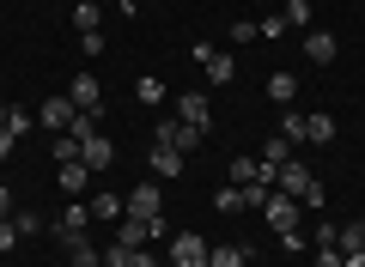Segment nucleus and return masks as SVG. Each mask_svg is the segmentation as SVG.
Masks as SVG:
<instances>
[{
  "label": "nucleus",
  "mask_w": 365,
  "mask_h": 267,
  "mask_svg": "<svg viewBox=\"0 0 365 267\" xmlns=\"http://www.w3.org/2000/svg\"><path fill=\"white\" fill-rule=\"evenodd\" d=\"M122 213H128L122 194H98V201H91V219H104V225H110V219H122Z\"/></svg>",
  "instance_id": "22"
},
{
  "label": "nucleus",
  "mask_w": 365,
  "mask_h": 267,
  "mask_svg": "<svg viewBox=\"0 0 365 267\" xmlns=\"http://www.w3.org/2000/svg\"><path fill=\"white\" fill-rule=\"evenodd\" d=\"M31 127H37V115H31V110H19V103H13V110H6V134L19 140V134H31Z\"/></svg>",
  "instance_id": "26"
},
{
  "label": "nucleus",
  "mask_w": 365,
  "mask_h": 267,
  "mask_svg": "<svg viewBox=\"0 0 365 267\" xmlns=\"http://www.w3.org/2000/svg\"><path fill=\"white\" fill-rule=\"evenodd\" d=\"M250 249H237V243H220V249H207V267H244Z\"/></svg>",
  "instance_id": "19"
},
{
  "label": "nucleus",
  "mask_w": 365,
  "mask_h": 267,
  "mask_svg": "<svg viewBox=\"0 0 365 267\" xmlns=\"http://www.w3.org/2000/svg\"><path fill=\"white\" fill-rule=\"evenodd\" d=\"M6 110H13V103H6V98H0V127H6Z\"/></svg>",
  "instance_id": "39"
},
{
  "label": "nucleus",
  "mask_w": 365,
  "mask_h": 267,
  "mask_svg": "<svg viewBox=\"0 0 365 267\" xmlns=\"http://www.w3.org/2000/svg\"><path fill=\"white\" fill-rule=\"evenodd\" d=\"M195 61H201V73H207V85H232L237 79V61L225 49H213V43H195Z\"/></svg>",
  "instance_id": "3"
},
{
  "label": "nucleus",
  "mask_w": 365,
  "mask_h": 267,
  "mask_svg": "<svg viewBox=\"0 0 365 267\" xmlns=\"http://www.w3.org/2000/svg\"><path fill=\"white\" fill-rule=\"evenodd\" d=\"M304 140H311V146H329V140H335V115H329V110L304 115Z\"/></svg>",
  "instance_id": "14"
},
{
  "label": "nucleus",
  "mask_w": 365,
  "mask_h": 267,
  "mask_svg": "<svg viewBox=\"0 0 365 267\" xmlns=\"http://www.w3.org/2000/svg\"><path fill=\"white\" fill-rule=\"evenodd\" d=\"M304 55H311V61L317 67H329V61H335V55H341V37H329V31H304Z\"/></svg>",
  "instance_id": "13"
},
{
  "label": "nucleus",
  "mask_w": 365,
  "mask_h": 267,
  "mask_svg": "<svg viewBox=\"0 0 365 267\" xmlns=\"http://www.w3.org/2000/svg\"><path fill=\"white\" fill-rule=\"evenodd\" d=\"M268 98L280 103V110H292V98H299V79H292V73H268Z\"/></svg>",
  "instance_id": "16"
},
{
  "label": "nucleus",
  "mask_w": 365,
  "mask_h": 267,
  "mask_svg": "<svg viewBox=\"0 0 365 267\" xmlns=\"http://www.w3.org/2000/svg\"><path fill=\"white\" fill-rule=\"evenodd\" d=\"M79 164H86V170H110V164H116L110 134H98V127H91V134H79Z\"/></svg>",
  "instance_id": "7"
},
{
  "label": "nucleus",
  "mask_w": 365,
  "mask_h": 267,
  "mask_svg": "<svg viewBox=\"0 0 365 267\" xmlns=\"http://www.w3.org/2000/svg\"><path fill=\"white\" fill-rule=\"evenodd\" d=\"M153 140H170V146H177L182 158H189V152H195L201 140H207V134H201V127H189V122H177V115H165V122L153 127Z\"/></svg>",
  "instance_id": "6"
},
{
  "label": "nucleus",
  "mask_w": 365,
  "mask_h": 267,
  "mask_svg": "<svg viewBox=\"0 0 365 267\" xmlns=\"http://www.w3.org/2000/svg\"><path fill=\"white\" fill-rule=\"evenodd\" d=\"M207 249L213 243L201 237V231H177V237H170V267H207Z\"/></svg>",
  "instance_id": "2"
},
{
  "label": "nucleus",
  "mask_w": 365,
  "mask_h": 267,
  "mask_svg": "<svg viewBox=\"0 0 365 267\" xmlns=\"http://www.w3.org/2000/svg\"><path fill=\"white\" fill-rule=\"evenodd\" d=\"M177 122H189V127L207 134V127H213V98H207V91H182V98H177Z\"/></svg>",
  "instance_id": "8"
},
{
  "label": "nucleus",
  "mask_w": 365,
  "mask_h": 267,
  "mask_svg": "<svg viewBox=\"0 0 365 267\" xmlns=\"http://www.w3.org/2000/svg\"><path fill=\"white\" fill-rule=\"evenodd\" d=\"M213 206H220V213H244V182H232V189H220V194H213Z\"/></svg>",
  "instance_id": "25"
},
{
  "label": "nucleus",
  "mask_w": 365,
  "mask_h": 267,
  "mask_svg": "<svg viewBox=\"0 0 365 267\" xmlns=\"http://www.w3.org/2000/svg\"><path fill=\"white\" fill-rule=\"evenodd\" d=\"M67 103H73L79 115H91V122H98V115H104V85H98L91 73H79L73 85H67Z\"/></svg>",
  "instance_id": "5"
},
{
  "label": "nucleus",
  "mask_w": 365,
  "mask_h": 267,
  "mask_svg": "<svg viewBox=\"0 0 365 267\" xmlns=\"http://www.w3.org/2000/svg\"><path fill=\"white\" fill-rule=\"evenodd\" d=\"M274 189H280V194H292L299 206H323V189H317L311 164H299V158H287V164H280V177H274Z\"/></svg>",
  "instance_id": "1"
},
{
  "label": "nucleus",
  "mask_w": 365,
  "mask_h": 267,
  "mask_svg": "<svg viewBox=\"0 0 365 267\" xmlns=\"http://www.w3.org/2000/svg\"><path fill=\"white\" fill-rule=\"evenodd\" d=\"M256 37H262V31L250 25V19H237V25H232V43H256Z\"/></svg>",
  "instance_id": "33"
},
{
  "label": "nucleus",
  "mask_w": 365,
  "mask_h": 267,
  "mask_svg": "<svg viewBox=\"0 0 365 267\" xmlns=\"http://www.w3.org/2000/svg\"><path fill=\"white\" fill-rule=\"evenodd\" d=\"M86 225H91V213H86V206L73 201V206H67L61 219H55V237H61L67 249H73V243H86Z\"/></svg>",
  "instance_id": "10"
},
{
  "label": "nucleus",
  "mask_w": 365,
  "mask_h": 267,
  "mask_svg": "<svg viewBox=\"0 0 365 267\" xmlns=\"http://www.w3.org/2000/svg\"><path fill=\"white\" fill-rule=\"evenodd\" d=\"M67 267H104V255L91 249V243H73V249H67Z\"/></svg>",
  "instance_id": "27"
},
{
  "label": "nucleus",
  "mask_w": 365,
  "mask_h": 267,
  "mask_svg": "<svg viewBox=\"0 0 365 267\" xmlns=\"http://www.w3.org/2000/svg\"><path fill=\"white\" fill-rule=\"evenodd\" d=\"M13 225H19V237H31V231H43V219L37 213H13Z\"/></svg>",
  "instance_id": "34"
},
{
  "label": "nucleus",
  "mask_w": 365,
  "mask_h": 267,
  "mask_svg": "<svg viewBox=\"0 0 365 267\" xmlns=\"http://www.w3.org/2000/svg\"><path fill=\"white\" fill-rule=\"evenodd\" d=\"M335 249L341 255H365V219H353V225L335 231Z\"/></svg>",
  "instance_id": "15"
},
{
  "label": "nucleus",
  "mask_w": 365,
  "mask_h": 267,
  "mask_svg": "<svg viewBox=\"0 0 365 267\" xmlns=\"http://www.w3.org/2000/svg\"><path fill=\"white\" fill-rule=\"evenodd\" d=\"M128 267H158V255H153V249H134V261H128Z\"/></svg>",
  "instance_id": "35"
},
{
  "label": "nucleus",
  "mask_w": 365,
  "mask_h": 267,
  "mask_svg": "<svg viewBox=\"0 0 365 267\" xmlns=\"http://www.w3.org/2000/svg\"><path fill=\"white\" fill-rule=\"evenodd\" d=\"M287 158H292V140H280V134H274V140L262 146V164H274V170H280Z\"/></svg>",
  "instance_id": "24"
},
{
  "label": "nucleus",
  "mask_w": 365,
  "mask_h": 267,
  "mask_svg": "<svg viewBox=\"0 0 365 267\" xmlns=\"http://www.w3.org/2000/svg\"><path fill=\"white\" fill-rule=\"evenodd\" d=\"M98 6H116V13H128V19H134V0H98Z\"/></svg>",
  "instance_id": "38"
},
{
  "label": "nucleus",
  "mask_w": 365,
  "mask_h": 267,
  "mask_svg": "<svg viewBox=\"0 0 365 267\" xmlns=\"http://www.w3.org/2000/svg\"><path fill=\"white\" fill-rule=\"evenodd\" d=\"M86 164H55V182H61V194H86Z\"/></svg>",
  "instance_id": "17"
},
{
  "label": "nucleus",
  "mask_w": 365,
  "mask_h": 267,
  "mask_svg": "<svg viewBox=\"0 0 365 267\" xmlns=\"http://www.w3.org/2000/svg\"><path fill=\"white\" fill-rule=\"evenodd\" d=\"M134 98H140V103H165V79H153V73H146L140 85H134Z\"/></svg>",
  "instance_id": "28"
},
{
  "label": "nucleus",
  "mask_w": 365,
  "mask_h": 267,
  "mask_svg": "<svg viewBox=\"0 0 365 267\" xmlns=\"http://www.w3.org/2000/svg\"><path fill=\"white\" fill-rule=\"evenodd\" d=\"M122 206L140 219H158L165 213V194H158V182H134V194H122Z\"/></svg>",
  "instance_id": "9"
},
{
  "label": "nucleus",
  "mask_w": 365,
  "mask_h": 267,
  "mask_svg": "<svg viewBox=\"0 0 365 267\" xmlns=\"http://www.w3.org/2000/svg\"><path fill=\"white\" fill-rule=\"evenodd\" d=\"M280 19H287V31H311V0H287Z\"/></svg>",
  "instance_id": "20"
},
{
  "label": "nucleus",
  "mask_w": 365,
  "mask_h": 267,
  "mask_svg": "<svg viewBox=\"0 0 365 267\" xmlns=\"http://www.w3.org/2000/svg\"><path fill=\"white\" fill-rule=\"evenodd\" d=\"M311 267H341V249H335V243H317V261Z\"/></svg>",
  "instance_id": "30"
},
{
  "label": "nucleus",
  "mask_w": 365,
  "mask_h": 267,
  "mask_svg": "<svg viewBox=\"0 0 365 267\" xmlns=\"http://www.w3.org/2000/svg\"><path fill=\"white\" fill-rule=\"evenodd\" d=\"M128 261H134L128 243H110V249H104V267H128Z\"/></svg>",
  "instance_id": "29"
},
{
  "label": "nucleus",
  "mask_w": 365,
  "mask_h": 267,
  "mask_svg": "<svg viewBox=\"0 0 365 267\" xmlns=\"http://www.w3.org/2000/svg\"><path fill=\"white\" fill-rule=\"evenodd\" d=\"M146 164H153V177H182V152H177V146H170V140H153V152H146Z\"/></svg>",
  "instance_id": "12"
},
{
  "label": "nucleus",
  "mask_w": 365,
  "mask_h": 267,
  "mask_svg": "<svg viewBox=\"0 0 365 267\" xmlns=\"http://www.w3.org/2000/svg\"><path fill=\"white\" fill-rule=\"evenodd\" d=\"M6 158H13V134H6V127H0V164H6Z\"/></svg>",
  "instance_id": "36"
},
{
  "label": "nucleus",
  "mask_w": 365,
  "mask_h": 267,
  "mask_svg": "<svg viewBox=\"0 0 365 267\" xmlns=\"http://www.w3.org/2000/svg\"><path fill=\"white\" fill-rule=\"evenodd\" d=\"M299 213H304V206L292 201V194H280V189H274L268 201H262V219H268V225L280 231V237H287V231H299Z\"/></svg>",
  "instance_id": "4"
},
{
  "label": "nucleus",
  "mask_w": 365,
  "mask_h": 267,
  "mask_svg": "<svg viewBox=\"0 0 365 267\" xmlns=\"http://www.w3.org/2000/svg\"><path fill=\"white\" fill-rule=\"evenodd\" d=\"M49 152H55V164H79V140H73V134H55Z\"/></svg>",
  "instance_id": "23"
},
{
  "label": "nucleus",
  "mask_w": 365,
  "mask_h": 267,
  "mask_svg": "<svg viewBox=\"0 0 365 267\" xmlns=\"http://www.w3.org/2000/svg\"><path fill=\"white\" fill-rule=\"evenodd\" d=\"M256 31H262V37H287V19H280V13H268Z\"/></svg>",
  "instance_id": "32"
},
{
  "label": "nucleus",
  "mask_w": 365,
  "mask_h": 267,
  "mask_svg": "<svg viewBox=\"0 0 365 267\" xmlns=\"http://www.w3.org/2000/svg\"><path fill=\"white\" fill-rule=\"evenodd\" d=\"M0 219H13V194H6V182H0Z\"/></svg>",
  "instance_id": "37"
},
{
  "label": "nucleus",
  "mask_w": 365,
  "mask_h": 267,
  "mask_svg": "<svg viewBox=\"0 0 365 267\" xmlns=\"http://www.w3.org/2000/svg\"><path fill=\"white\" fill-rule=\"evenodd\" d=\"M73 103H67V91H61V98H43V110H37V122L43 127H49V134H67V122H73Z\"/></svg>",
  "instance_id": "11"
},
{
  "label": "nucleus",
  "mask_w": 365,
  "mask_h": 267,
  "mask_svg": "<svg viewBox=\"0 0 365 267\" xmlns=\"http://www.w3.org/2000/svg\"><path fill=\"white\" fill-rule=\"evenodd\" d=\"M98 25H104V6H98V0H79L73 6V31L86 37V31H98Z\"/></svg>",
  "instance_id": "18"
},
{
  "label": "nucleus",
  "mask_w": 365,
  "mask_h": 267,
  "mask_svg": "<svg viewBox=\"0 0 365 267\" xmlns=\"http://www.w3.org/2000/svg\"><path fill=\"white\" fill-rule=\"evenodd\" d=\"M280 140H304V110H280Z\"/></svg>",
  "instance_id": "21"
},
{
  "label": "nucleus",
  "mask_w": 365,
  "mask_h": 267,
  "mask_svg": "<svg viewBox=\"0 0 365 267\" xmlns=\"http://www.w3.org/2000/svg\"><path fill=\"white\" fill-rule=\"evenodd\" d=\"M6 249H19V225H13V219H0V255H6Z\"/></svg>",
  "instance_id": "31"
}]
</instances>
